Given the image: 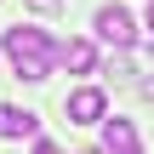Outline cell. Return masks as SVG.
I'll use <instances>...</instances> for the list:
<instances>
[{"label":"cell","instance_id":"obj_1","mask_svg":"<svg viewBox=\"0 0 154 154\" xmlns=\"http://www.w3.org/2000/svg\"><path fill=\"white\" fill-rule=\"evenodd\" d=\"M0 51H6V63H11V74H17V80H29V86L51 80V63H57V40H51L40 23H17V29H6Z\"/></svg>","mask_w":154,"mask_h":154},{"label":"cell","instance_id":"obj_2","mask_svg":"<svg viewBox=\"0 0 154 154\" xmlns=\"http://www.w3.org/2000/svg\"><path fill=\"white\" fill-rule=\"evenodd\" d=\"M91 29H97V40H109L114 51H126V46L137 40V23H131V11H126V6H97Z\"/></svg>","mask_w":154,"mask_h":154},{"label":"cell","instance_id":"obj_3","mask_svg":"<svg viewBox=\"0 0 154 154\" xmlns=\"http://www.w3.org/2000/svg\"><path fill=\"white\" fill-rule=\"evenodd\" d=\"M63 114H69L74 126H97V120L109 114V97H103V86H80V91H69V97H63Z\"/></svg>","mask_w":154,"mask_h":154},{"label":"cell","instance_id":"obj_4","mask_svg":"<svg viewBox=\"0 0 154 154\" xmlns=\"http://www.w3.org/2000/svg\"><path fill=\"white\" fill-rule=\"evenodd\" d=\"M97 126H103V154H143V137H137L131 120H120V114L109 120V114H103Z\"/></svg>","mask_w":154,"mask_h":154},{"label":"cell","instance_id":"obj_5","mask_svg":"<svg viewBox=\"0 0 154 154\" xmlns=\"http://www.w3.org/2000/svg\"><path fill=\"white\" fill-rule=\"evenodd\" d=\"M0 137H11V143L40 137V114L34 109H17V103H0Z\"/></svg>","mask_w":154,"mask_h":154},{"label":"cell","instance_id":"obj_6","mask_svg":"<svg viewBox=\"0 0 154 154\" xmlns=\"http://www.w3.org/2000/svg\"><path fill=\"white\" fill-rule=\"evenodd\" d=\"M57 63L74 74H97V46L91 40H57Z\"/></svg>","mask_w":154,"mask_h":154},{"label":"cell","instance_id":"obj_7","mask_svg":"<svg viewBox=\"0 0 154 154\" xmlns=\"http://www.w3.org/2000/svg\"><path fill=\"white\" fill-rule=\"evenodd\" d=\"M34 154H63V149H57V143H34Z\"/></svg>","mask_w":154,"mask_h":154},{"label":"cell","instance_id":"obj_8","mask_svg":"<svg viewBox=\"0 0 154 154\" xmlns=\"http://www.w3.org/2000/svg\"><path fill=\"white\" fill-rule=\"evenodd\" d=\"M143 97H149V103H154V74H149V80H143Z\"/></svg>","mask_w":154,"mask_h":154},{"label":"cell","instance_id":"obj_9","mask_svg":"<svg viewBox=\"0 0 154 154\" xmlns=\"http://www.w3.org/2000/svg\"><path fill=\"white\" fill-rule=\"evenodd\" d=\"M143 29H149V34H154V0H149V17H143Z\"/></svg>","mask_w":154,"mask_h":154},{"label":"cell","instance_id":"obj_10","mask_svg":"<svg viewBox=\"0 0 154 154\" xmlns=\"http://www.w3.org/2000/svg\"><path fill=\"white\" fill-rule=\"evenodd\" d=\"M86 154H103V149H86Z\"/></svg>","mask_w":154,"mask_h":154}]
</instances>
